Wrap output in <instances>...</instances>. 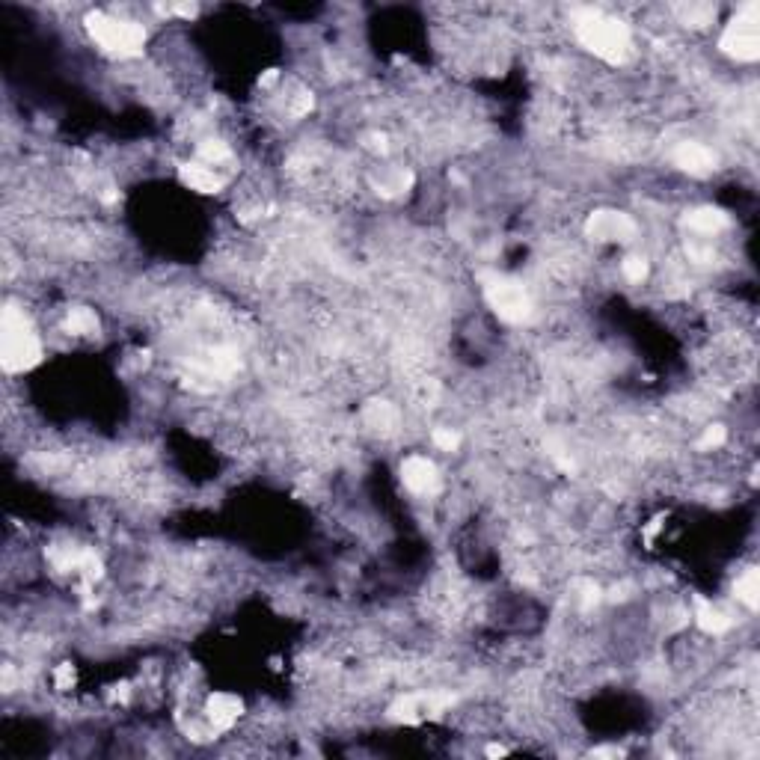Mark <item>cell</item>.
I'll return each instance as SVG.
<instances>
[{
    "mask_svg": "<svg viewBox=\"0 0 760 760\" xmlns=\"http://www.w3.org/2000/svg\"><path fill=\"white\" fill-rule=\"evenodd\" d=\"M363 422L369 431L375 434H395L398 425H401V413L392 401H383V398H375L363 407Z\"/></svg>",
    "mask_w": 760,
    "mask_h": 760,
    "instance_id": "obj_13",
    "label": "cell"
},
{
    "mask_svg": "<svg viewBox=\"0 0 760 760\" xmlns=\"http://www.w3.org/2000/svg\"><path fill=\"white\" fill-rule=\"evenodd\" d=\"M179 179H182V185L193 193H205V196H214V193H220V190L226 188V173L223 170H214V167H208V164H202V161H185L182 167H179Z\"/></svg>",
    "mask_w": 760,
    "mask_h": 760,
    "instance_id": "obj_10",
    "label": "cell"
},
{
    "mask_svg": "<svg viewBox=\"0 0 760 760\" xmlns=\"http://www.w3.org/2000/svg\"><path fill=\"white\" fill-rule=\"evenodd\" d=\"M760 9L758 3H746L737 9L734 21L725 27L722 39H719V48L722 54H728L731 60L737 63H755L760 57Z\"/></svg>",
    "mask_w": 760,
    "mask_h": 760,
    "instance_id": "obj_5",
    "label": "cell"
},
{
    "mask_svg": "<svg viewBox=\"0 0 760 760\" xmlns=\"http://www.w3.org/2000/svg\"><path fill=\"white\" fill-rule=\"evenodd\" d=\"M42 339L24 306L6 300L0 318V366L6 375H24L42 363Z\"/></svg>",
    "mask_w": 760,
    "mask_h": 760,
    "instance_id": "obj_2",
    "label": "cell"
},
{
    "mask_svg": "<svg viewBox=\"0 0 760 760\" xmlns=\"http://www.w3.org/2000/svg\"><path fill=\"white\" fill-rule=\"evenodd\" d=\"M398 475H401L404 490L413 493V496H422V499L437 496L440 487H443V475L437 470V464L431 458H425V455H407L401 461Z\"/></svg>",
    "mask_w": 760,
    "mask_h": 760,
    "instance_id": "obj_7",
    "label": "cell"
},
{
    "mask_svg": "<svg viewBox=\"0 0 760 760\" xmlns=\"http://www.w3.org/2000/svg\"><path fill=\"white\" fill-rule=\"evenodd\" d=\"M84 27L95 45L113 60H137L146 48V27L134 18L95 9L84 18Z\"/></svg>",
    "mask_w": 760,
    "mask_h": 760,
    "instance_id": "obj_3",
    "label": "cell"
},
{
    "mask_svg": "<svg viewBox=\"0 0 760 760\" xmlns=\"http://www.w3.org/2000/svg\"><path fill=\"white\" fill-rule=\"evenodd\" d=\"M728 214L722 208H713V205H698V208H689L683 214V226L695 235V238H716L728 229Z\"/></svg>",
    "mask_w": 760,
    "mask_h": 760,
    "instance_id": "obj_11",
    "label": "cell"
},
{
    "mask_svg": "<svg viewBox=\"0 0 760 760\" xmlns=\"http://www.w3.org/2000/svg\"><path fill=\"white\" fill-rule=\"evenodd\" d=\"M648 274H651V262H648L642 253H630V256H624V262H621V277H624L627 283L642 285L645 280H648Z\"/></svg>",
    "mask_w": 760,
    "mask_h": 760,
    "instance_id": "obj_16",
    "label": "cell"
},
{
    "mask_svg": "<svg viewBox=\"0 0 760 760\" xmlns=\"http://www.w3.org/2000/svg\"><path fill=\"white\" fill-rule=\"evenodd\" d=\"M63 327H66L69 336H95L98 333V315L90 306H75V309L66 312Z\"/></svg>",
    "mask_w": 760,
    "mask_h": 760,
    "instance_id": "obj_14",
    "label": "cell"
},
{
    "mask_svg": "<svg viewBox=\"0 0 760 760\" xmlns=\"http://www.w3.org/2000/svg\"><path fill=\"white\" fill-rule=\"evenodd\" d=\"M431 443H434L437 452L452 455V452H458V446H461V434H458L455 428H434V431H431Z\"/></svg>",
    "mask_w": 760,
    "mask_h": 760,
    "instance_id": "obj_18",
    "label": "cell"
},
{
    "mask_svg": "<svg viewBox=\"0 0 760 760\" xmlns=\"http://www.w3.org/2000/svg\"><path fill=\"white\" fill-rule=\"evenodd\" d=\"M725 443H728V428H725V425H707L704 434L698 437L695 449H698V452H719Z\"/></svg>",
    "mask_w": 760,
    "mask_h": 760,
    "instance_id": "obj_17",
    "label": "cell"
},
{
    "mask_svg": "<svg viewBox=\"0 0 760 760\" xmlns=\"http://www.w3.org/2000/svg\"><path fill=\"white\" fill-rule=\"evenodd\" d=\"M671 164L695 179L701 176H710L719 164L716 152L707 146V143H698V140H680L674 149H671Z\"/></svg>",
    "mask_w": 760,
    "mask_h": 760,
    "instance_id": "obj_8",
    "label": "cell"
},
{
    "mask_svg": "<svg viewBox=\"0 0 760 760\" xmlns=\"http://www.w3.org/2000/svg\"><path fill=\"white\" fill-rule=\"evenodd\" d=\"M695 624H698L701 633H707V636H713V639L725 636V633L734 627L731 615H728L725 609H719L716 603L704 600V597H695Z\"/></svg>",
    "mask_w": 760,
    "mask_h": 760,
    "instance_id": "obj_12",
    "label": "cell"
},
{
    "mask_svg": "<svg viewBox=\"0 0 760 760\" xmlns=\"http://www.w3.org/2000/svg\"><path fill=\"white\" fill-rule=\"evenodd\" d=\"M585 235L600 244H630L639 235V223L624 211L603 208L585 220Z\"/></svg>",
    "mask_w": 760,
    "mask_h": 760,
    "instance_id": "obj_6",
    "label": "cell"
},
{
    "mask_svg": "<svg viewBox=\"0 0 760 760\" xmlns=\"http://www.w3.org/2000/svg\"><path fill=\"white\" fill-rule=\"evenodd\" d=\"M241 713H244L241 698H235V695H229V692H214V695H208L205 713H202V716H205L211 734H220V731H232V728L238 725Z\"/></svg>",
    "mask_w": 760,
    "mask_h": 760,
    "instance_id": "obj_9",
    "label": "cell"
},
{
    "mask_svg": "<svg viewBox=\"0 0 760 760\" xmlns=\"http://www.w3.org/2000/svg\"><path fill=\"white\" fill-rule=\"evenodd\" d=\"M484 297L490 309L505 321V324H526L535 318V300L529 288L520 280L511 277H490L484 285Z\"/></svg>",
    "mask_w": 760,
    "mask_h": 760,
    "instance_id": "obj_4",
    "label": "cell"
},
{
    "mask_svg": "<svg viewBox=\"0 0 760 760\" xmlns=\"http://www.w3.org/2000/svg\"><path fill=\"white\" fill-rule=\"evenodd\" d=\"M573 36L585 51H591L603 63L621 66L633 57V30H630V24L609 15V12L579 9L573 15Z\"/></svg>",
    "mask_w": 760,
    "mask_h": 760,
    "instance_id": "obj_1",
    "label": "cell"
},
{
    "mask_svg": "<svg viewBox=\"0 0 760 760\" xmlns=\"http://www.w3.org/2000/svg\"><path fill=\"white\" fill-rule=\"evenodd\" d=\"M758 594H760L758 568H746L740 576H737V582H734V597H737V603H743L749 612H755V609H758Z\"/></svg>",
    "mask_w": 760,
    "mask_h": 760,
    "instance_id": "obj_15",
    "label": "cell"
}]
</instances>
